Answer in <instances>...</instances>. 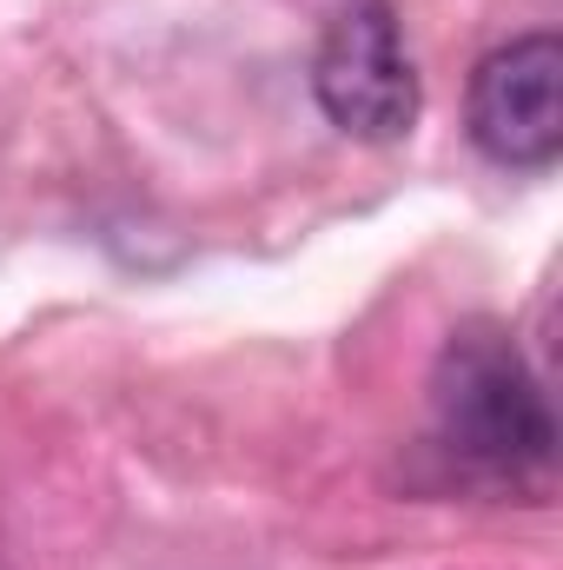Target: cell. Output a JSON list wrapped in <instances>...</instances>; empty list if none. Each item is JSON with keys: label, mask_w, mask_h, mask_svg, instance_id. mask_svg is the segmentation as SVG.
I'll return each instance as SVG.
<instances>
[{"label": "cell", "mask_w": 563, "mask_h": 570, "mask_svg": "<svg viewBox=\"0 0 563 570\" xmlns=\"http://www.w3.org/2000/svg\"><path fill=\"white\" fill-rule=\"evenodd\" d=\"M312 94L345 140L392 146L418 127V67L398 33L392 0H338L312 60Z\"/></svg>", "instance_id": "cell-2"}, {"label": "cell", "mask_w": 563, "mask_h": 570, "mask_svg": "<svg viewBox=\"0 0 563 570\" xmlns=\"http://www.w3.org/2000/svg\"><path fill=\"white\" fill-rule=\"evenodd\" d=\"M471 140L491 166L544 173L563 153V40L557 33H517L511 47L484 53L464 100Z\"/></svg>", "instance_id": "cell-3"}, {"label": "cell", "mask_w": 563, "mask_h": 570, "mask_svg": "<svg viewBox=\"0 0 563 570\" xmlns=\"http://www.w3.org/2000/svg\"><path fill=\"white\" fill-rule=\"evenodd\" d=\"M431 431L477 478H544L557 458V419L497 318H471L431 365Z\"/></svg>", "instance_id": "cell-1"}]
</instances>
